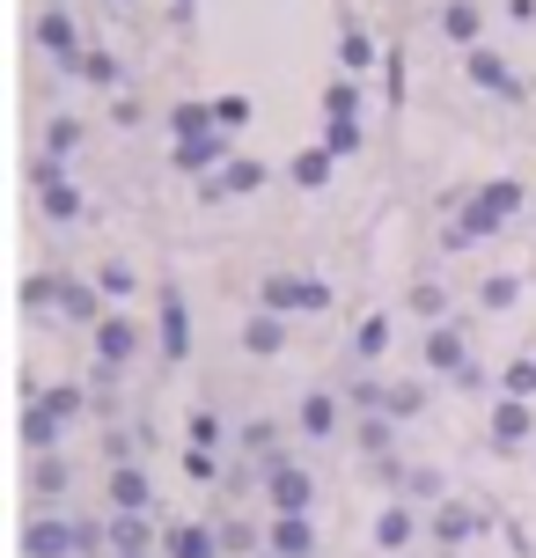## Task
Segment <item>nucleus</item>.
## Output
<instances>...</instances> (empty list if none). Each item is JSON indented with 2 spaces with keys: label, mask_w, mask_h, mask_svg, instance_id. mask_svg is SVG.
<instances>
[]
</instances>
